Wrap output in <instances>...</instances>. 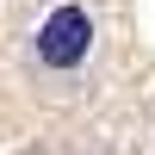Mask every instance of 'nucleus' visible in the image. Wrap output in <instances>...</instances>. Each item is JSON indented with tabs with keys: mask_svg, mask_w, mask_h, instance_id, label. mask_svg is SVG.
<instances>
[{
	"mask_svg": "<svg viewBox=\"0 0 155 155\" xmlns=\"http://www.w3.org/2000/svg\"><path fill=\"white\" fill-rule=\"evenodd\" d=\"M87 50H93V19H87V6H56L37 25V62H44V68H74V62H87Z\"/></svg>",
	"mask_w": 155,
	"mask_h": 155,
	"instance_id": "1",
	"label": "nucleus"
}]
</instances>
